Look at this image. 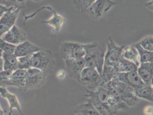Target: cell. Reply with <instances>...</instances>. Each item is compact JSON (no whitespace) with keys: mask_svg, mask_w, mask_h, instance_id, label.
<instances>
[{"mask_svg":"<svg viewBox=\"0 0 153 115\" xmlns=\"http://www.w3.org/2000/svg\"><path fill=\"white\" fill-rule=\"evenodd\" d=\"M76 115H101L95 109L91 102L86 100V102L80 104L74 110Z\"/></svg>","mask_w":153,"mask_h":115,"instance_id":"cell-19","label":"cell"},{"mask_svg":"<svg viewBox=\"0 0 153 115\" xmlns=\"http://www.w3.org/2000/svg\"><path fill=\"white\" fill-rule=\"evenodd\" d=\"M77 81L90 90H94L102 84L101 75L94 68L85 66Z\"/></svg>","mask_w":153,"mask_h":115,"instance_id":"cell-6","label":"cell"},{"mask_svg":"<svg viewBox=\"0 0 153 115\" xmlns=\"http://www.w3.org/2000/svg\"><path fill=\"white\" fill-rule=\"evenodd\" d=\"M21 9L12 8L0 19V37L14 26Z\"/></svg>","mask_w":153,"mask_h":115,"instance_id":"cell-10","label":"cell"},{"mask_svg":"<svg viewBox=\"0 0 153 115\" xmlns=\"http://www.w3.org/2000/svg\"><path fill=\"white\" fill-rule=\"evenodd\" d=\"M114 79L126 83L133 88L134 90L138 88L145 84L137 72L119 73Z\"/></svg>","mask_w":153,"mask_h":115,"instance_id":"cell-12","label":"cell"},{"mask_svg":"<svg viewBox=\"0 0 153 115\" xmlns=\"http://www.w3.org/2000/svg\"><path fill=\"white\" fill-rule=\"evenodd\" d=\"M16 46L6 42L0 37V49L7 54L14 53Z\"/></svg>","mask_w":153,"mask_h":115,"instance_id":"cell-27","label":"cell"},{"mask_svg":"<svg viewBox=\"0 0 153 115\" xmlns=\"http://www.w3.org/2000/svg\"><path fill=\"white\" fill-rule=\"evenodd\" d=\"M134 91L138 99H143L153 103V88L152 85L145 83L140 88L134 90Z\"/></svg>","mask_w":153,"mask_h":115,"instance_id":"cell-21","label":"cell"},{"mask_svg":"<svg viewBox=\"0 0 153 115\" xmlns=\"http://www.w3.org/2000/svg\"><path fill=\"white\" fill-rule=\"evenodd\" d=\"M143 112L145 115H153V106H147L145 108Z\"/></svg>","mask_w":153,"mask_h":115,"instance_id":"cell-32","label":"cell"},{"mask_svg":"<svg viewBox=\"0 0 153 115\" xmlns=\"http://www.w3.org/2000/svg\"><path fill=\"white\" fill-rule=\"evenodd\" d=\"M3 51L0 49V72L3 70Z\"/></svg>","mask_w":153,"mask_h":115,"instance_id":"cell-34","label":"cell"},{"mask_svg":"<svg viewBox=\"0 0 153 115\" xmlns=\"http://www.w3.org/2000/svg\"><path fill=\"white\" fill-rule=\"evenodd\" d=\"M48 76V74L39 69L29 68L27 71L25 86L23 91L40 88L45 83Z\"/></svg>","mask_w":153,"mask_h":115,"instance_id":"cell-8","label":"cell"},{"mask_svg":"<svg viewBox=\"0 0 153 115\" xmlns=\"http://www.w3.org/2000/svg\"><path fill=\"white\" fill-rule=\"evenodd\" d=\"M60 56L65 60L84 58L85 51L83 44L74 42H65L60 45Z\"/></svg>","mask_w":153,"mask_h":115,"instance_id":"cell-7","label":"cell"},{"mask_svg":"<svg viewBox=\"0 0 153 115\" xmlns=\"http://www.w3.org/2000/svg\"><path fill=\"white\" fill-rule=\"evenodd\" d=\"M13 7H11V8H8L5 7L4 5L0 4V19L3 16L4 14L7 12L8 11L10 10Z\"/></svg>","mask_w":153,"mask_h":115,"instance_id":"cell-31","label":"cell"},{"mask_svg":"<svg viewBox=\"0 0 153 115\" xmlns=\"http://www.w3.org/2000/svg\"><path fill=\"white\" fill-rule=\"evenodd\" d=\"M143 49L147 51H153V36L146 37L138 42Z\"/></svg>","mask_w":153,"mask_h":115,"instance_id":"cell-28","label":"cell"},{"mask_svg":"<svg viewBox=\"0 0 153 115\" xmlns=\"http://www.w3.org/2000/svg\"><path fill=\"white\" fill-rule=\"evenodd\" d=\"M0 95L6 99L9 103V112L8 115H12L13 109H16L20 115H23L19 99L15 95L9 92L6 88L0 87Z\"/></svg>","mask_w":153,"mask_h":115,"instance_id":"cell-16","label":"cell"},{"mask_svg":"<svg viewBox=\"0 0 153 115\" xmlns=\"http://www.w3.org/2000/svg\"><path fill=\"white\" fill-rule=\"evenodd\" d=\"M26 0H0V4L8 8H20V4H23Z\"/></svg>","mask_w":153,"mask_h":115,"instance_id":"cell-29","label":"cell"},{"mask_svg":"<svg viewBox=\"0 0 153 115\" xmlns=\"http://www.w3.org/2000/svg\"><path fill=\"white\" fill-rule=\"evenodd\" d=\"M55 61L50 50L43 49L32 55L31 67L39 69L48 75L53 72Z\"/></svg>","mask_w":153,"mask_h":115,"instance_id":"cell-4","label":"cell"},{"mask_svg":"<svg viewBox=\"0 0 153 115\" xmlns=\"http://www.w3.org/2000/svg\"><path fill=\"white\" fill-rule=\"evenodd\" d=\"M83 45L85 51L84 58L86 66L96 69L101 75L106 52L105 49L97 42Z\"/></svg>","mask_w":153,"mask_h":115,"instance_id":"cell-3","label":"cell"},{"mask_svg":"<svg viewBox=\"0 0 153 115\" xmlns=\"http://www.w3.org/2000/svg\"><path fill=\"white\" fill-rule=\"evenodd\" d=\"M27 70L18 69L13 72L8 82L7 87L13 86L23 90L26 82Z\"/></svg>","mask_w":153,"mask_h":115,"instance_id":"cell-14","label":"cell"},{"mask_svg":"<svg viewBox=\"0 0 153 115\" xmlns=\"http://www.w3.org/2000/svg\"><path fill=\"white\" fill-rule=\"evenodd\" d=\"M95 0H72L76 9L82 13L86 12L87 9Z\"/></svg>","mask_w":153,"mask_h":115,"instance_id":"cell-25","label":"cell"},{"mask_svg":"<svg viewBox=\"0 0 153 115\" xmlns=\"http://www.w3.org/2000/svg\"><path fill=\"white\" fill-rule=\"evenodd\" d=\"M117 4V2L112 0H95L88 8L86 12L94 18H100Z\"/></svg>","mask_w":153,"mask_h":115,"instance_id":"cell-9","label":"cell"},{"mask_svg":"<svg viewBox=\"0 0 153 115\" xmlns=\"http://www.w3.org/2000/svg\"><path fill=\"white\" fill-rule=\"evenodd\" d=\"M138 66L134 63L125 59L122 56L117 66L118 73H128L137 72Z\"/></svg>","mask_w":153,"mask_h":115,"instance_id":"cell-23","label":"cell"},{"mask_svg":"<svg viewBox=\"0 0 153 115\" xmlns=\"http://www.w3.org/2000/svg\"><path fill=\"white\" fill-rule=\"evenodd\" d=\"M122 56L125 59L134 63L138 67L140 65L139 53L134 45L128 46H125L123 49Z\"/></svg>","mask_w":153,"mask_h":115,"instance_id":"cell-20","label":"cell"},{"mask_svg":"<svg viewBox=\"0 0 153 115\" xmlns=\"http://www.w3.org/2000/svg\"><path fill=\"white\" fill-rule=\"evenodd\" d=\"M85 91L86 100L91 102L101 115H112L109 109L111 96L102 85L94 90Z\"/></svg>","mask_w":153,"mask_h":115,"instance_id":"cell-2","label":"cell"},{"mask_svg":"<svg viewBox=\"0 0 153 115\" xmlns=\"http://www.w3.org/2000/svg\"><path fill=\"white\" fill-rule=\"evenodd\" d=\"M42 9H46L52 12L53 15L49 19L46 21H43L41 23L49 25L54 29L56 32L60 31L62 26L65 22V19L62 15L58 14L51 6H44L41 8Z\"/></svg>","mask_w":153,"mask_h":115,"instance_id":"cell-17","label":"cell"},{"mask_svg":"<svg viewBox=\"0 0 153 115\" xmlns=\"http://www.w3.org/2000/svg\"><path fill=\"white\" fill-rule=\"evenodd\" d=\"M3 70H9L14 71L18 70V57L14 53L7 54L3 53Z\"/></svg>","mask_w":153,"mask_h":115,"instance_id":"cell-22","label":"cell"},{"mask_svg":"<svg viewBox=\"0 0 153 115\" xmlns=\"http://www.w3.org/2000/svg\"><path fill=\"white\" fill-rule=\"evenodd\" d=\"M12 73L9 70H3L0 72V87H7V82Z\"/></svg>","mask_w":153,"mask_h":115,"instance_id":"cell-30","label":"cell"},{"mask_svg":"<svg viewBox=\"0 0 153 115\" xmlns=\"http://www.w3.org/2000/svg\"><path fill=\"white\" fill-rule=\"evenodd\" d=\"M133 45L137 48L139 53L140 63H153V51H147L143 49L138 43Z\"/></svg>","mask_w":153,"mask_h":115,"instance_id":"cell-24","label":"cell"},{"mask_svg":"<svg viewBox=\"0 0 153 115\" xmlns=\"http://www.w3.org/2000/svg\"><path fill=\"white\" fill-rule=\"evenodd\" d=\"M31 55L22 56L18 58V69L27 70L31 68Z\"/></svg>","mask_w":153,"mask_h":115,"instance_id":"cell-26","label":"cell"},{"mask_svg":"<svg viewBox=\"0 0 153 115\" xmlns=\"http://www.w3.org/2000/svg\"><path fill=\"white\" fill-rule=\"evenodd\" d=\"M152 87L153 88V78L152 79Z\"/></svg>","mask_w":153,"mask_h":115,"instance_id":"cell-36","label":"cell"},{"mask_svg":"<svg viewBox=\"0 0 153 115\" xmlns=\"http://www.w3.org/2000/svg\"><path fill=\"white\" fill-rule=\"evenodd\" d=\"M65 68L70 78L78 81L80 73L86 66L84 58H75L65 60Z\"/></svg>","mask_w":153,"mask_h":115,"instance_id":"cell-11","label":"cell"},{"mask_svg":"<svg viewBox=\"0 0 153 115\" xmlns=\"http://www.w3.org/2000/svg\"><path fill=\"white\" fill-rule=\"evenodd\" d=\"M144 6L146 8L153 12V0H151L150 1L146 3Z\"/></svg>","mask_w":153,"mask_h":115,"instance_id":"cell-33","label":"cell"},{"mask_svg":"<svg viewBox=\"0 0 153 115\" xmlns=\"http://www.w3.org/2000/svg\"><path fill=\"white\" fill-rule=\"evenodd\" d=\"M32 1H42V0H32Z\"/></svg>","mask_w":153,"mask_h":115,"instance_id":"cell-37","label":"cell"},{"mask_svg":"<svg viewBox=\"0 0 153 115\" xmlns=\"http://www.w3.org/2000/svg\"><path fill=\"white\" fill-rule=\"evenodd\" d=\"M137 73L145 84L152 85L153 78V63H140Z\"/></svg>","mask_w":153,"mask_h":115,"instance_id":"cell-18","label":"cell"},{"mask_svg":"<svg viewBox=\"0 0 153 115\" xmlns=\"http://www.w3.org/2000/svg\"><path fill=\"white\" fill-rule=\"evenodd\" d=\"M43 48L26 41L16 46L14 54L18 58L31 55Z\"/></svg>","mask_w":153,"mask_h":115,"instance_id":"cell-15","label":"cell"},{"mask_svg":"<svg viewBox=\"0 0 153 115\" xmlns=\"http://www.w3.org/2000/svg\"><path fill=\"white\" fill-rule=\"evenodd\" d=\"M102 85L111 96L121 100L129 107L135 105L138 101L133 88L116 79Z\"/></svg>","mask_w":153,"mask_h":115,"instance_id":"cell-1","label":"cell"},{"mask_svg":"<svg viewBox=\"0 0 153 115\" xmlns=\"http://www.w3.org/2000/svg\"><path fill=\"white\" fill-rule=\"evenodd\" d=\"M3 39L13 45H19L27 40L26 33L14 25L5 34Z\"/></svg>","mask_w":153,"mask_h":115,"instance_id":"cell-13","label":"cell"},{"mask_svg":"<svg viewBox=\"0 0 153 115\" xmlns=\"http://www.w3.org/2000/svg\"><path fill=\"white\" fill-rule=\"evenodd\" d=\"M4 115V112L3 110H2L1 108V105H0V115Z\"/></svg>","mask_w":153,"mask_h":115,"instance_id":"cell-35","label":"cell"},{"mask_svg":"<svg viewBox=\"0 0 153 115\" xmlns=\"http://www.w3.org/2000/svg\"><path fill=\"white\" fill-rule=\"evenodd\" d=\"M106 45L107 50L105 52L103 67L113 68L117 71V66L123 56L122 53L125 46H118L111 36L109 37L107 39Z\"/></svg>","mask_w":153,"mask_h":115,"instance_id":"cell-5","label":"cell"}]
</instances>
